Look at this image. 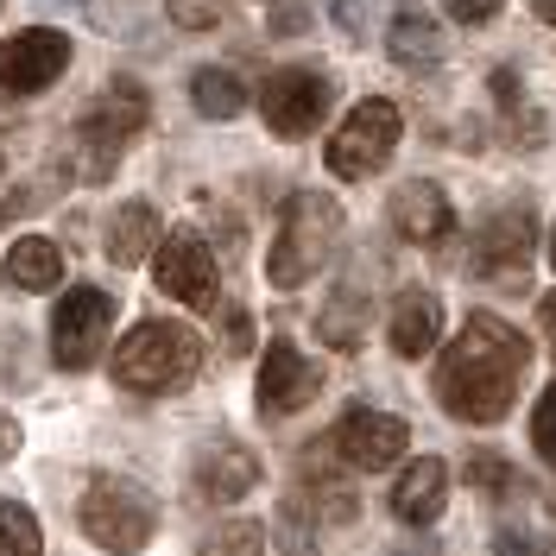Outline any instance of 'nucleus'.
<instances>
[{
	"instance_id": "nucleus-23",
	"label": "nucleus",
	"mask_w": 556,
	"mask_h": 556,
	"mask_svg": "<svg viewBox=\"0 0 556 556\" xmlns=\"http://www.w3.org/2000/svg\"><path fill=\"white\" fill-rule=\"evenodd\" d=\"M0 556H45L33 506H20V500H0Z\"/></svg>"
},
{
	"instance_id": "nucleus-8",
	"label": "nucleus",
	"mask_w": 556,
	"mask_h": 556,
	"mask_svg": "<svg viewBox=\"0 0 556 556\" xmlns=\"http://www.w3.org/2000/svg\"><path fill=\"white\" fill-rule=\"evenodd\" d=\"M392 152H399V108L380 102V96H367V102L342 121V134L329 139V172L336 177H374Z\"/></svg>"
},
{
	"instance_id": "nucleus-16",
	"label": "nucleus",
	"mask_w": 556,
	"mask_h": 556,
	"mask_svg": "<svg viewBox=\"0 0 556 556\" xmlns=\"http://www.w3.org/2000/svg\"><path fill=\"white\" fill-rule=\"evenodd\" d=\"M443 500H450V468H443L437 455H417L412 468L399 475V486H392V513H399V525H430L437 513H443Z\"/></svg>"
},
{
	"instance_id": "nucleus-36",
	"label": "nucleus",
	"mask_w": 556,
	"mask_h": 556,
	"mask_svg": "<svg viewBox=\"0 0 556 556\" xmlns=\"http://www.w3.org/2000/svg\"><path fill=\"white\" fill-rule=\"evenodd\" d=\"M531 13H538V20H551V26H556V0H531Z\"/></svg>"
},
{
	"instance_id": "nucleus-30",
	"label": "nucleus",
	"mask_w": 556,
	"mask_h": 556,
	"mask_svg": "<svg viewBox=\"0 0 556 556\" xmlns=\"http://www.w3.org/2000/svg\"><path fill=\"white\" fill-rule=\"evenodd\" d=\"M443 7H450V20H462V26H486L500 13V0H443Z\"/></svg>"
},
{
	"instance_id": "nucleus-38",
	"label": "nucleus",
	"mask_w": 556,
	"mask_h": 556,
	"mask_svg": "<svg viewBox=\"0 0 556 556\" xmlns=\"http://www.w3.org/2000/svg\"><path fill=\"white\" fill-rule=\"evenodd\" d=\"M551 266H556V235H551Z\"/></svg>"
},
{
	"instance_id": "nucleus-7",
	"label": "nucleus",
	"mask_w": 556,
	"mask_h": 556,
	"mask_svg": "<svg viewBox=\"0 0 556 556\" xmlns=\"http://www.w3.org/2000/svg\"><path fill=\"white\" fill-rule=\"evenodd\" d=\"M159 291H172L190 311H215L222 304V278H215V253L197 228H165L159 235V260H152Z\"/></svg>"
},
{
	"instance_id": "nucleus-1",
	"label": "nucleus",
	"mask_w": 556,
	"mask_h": 556,
	"mask_svg": "<svg viewBox=\"0 0 556 556\" xmlns=\"http://www.w3.org/2000/svg\"><path fill=\"white\" fill-rule=\"evenodd\" d=\"M525 374H531V342L506 316L475 311L437 361V399L462 424H500L513 412Z\"/></svg>"
},
{
	"instance_id": "nucleus-22",
	"label": "nucleus",
	"mask_w": 556,
	"mask_h": 556,
	"mask_svg": "<svg viewBox=\"0 0 556 556\" xmlns=\"http://www.w3.org/2000/svg\"><path fill=\"white\" fill-rule=\"evenodd\" d=\"M146 114H152L146 89L121 76V83H108V96L96 102V114H89V121H96V127H108L114 139H127V134H139V127H146Z\"/></svg>"
},
{
	"instance_id": "nucleus-25",
	"label": "nucleus",
	"mask_w": 556,
	"mask_h": 556,
	"mask_svg": "<svg viewBox=\"0 0 556 556\" xmlns=\"http://www.w3.org/2000/svg\"><path fill=\"white\" fill-rule=\"evenodd\" d=\"M165 20L177 33H215L228 20V0H165Z\"/></svg>"
},
{
	"instance_id": "nucleus-11",
	"label": "nucleus",
	"mask_w": 556,
	"mask_h": 556,
	"mask_svg": "<svg viewBox=\"0 0 556 556\" xmlns=\"http://www.w3.org/2000/svg\"><path fill=\"white\" fill-rule=\"evenodd\" d=\"M253 392H260V412L266 417H291L323 392V367L298 342H266V361H260V386Z\"/></svg>"
},
{
	"instance_id": "nucleus-32",
	"label": "nucleus",
	"mask_w": 556,
	"mask_h": 556,
	"mask_svg": "<svg viewBox=\"0 0 556 556\" xmlns=\"http://www.w3.org/2000/svg\"><path fill=\"white\" fill-rule=\"evenodd\" d=\"M20 443H26V437H20V424L0 412V455H20Z\"/></svg>"
},
{
	"instance_id": "nucleus-35",
	"label": "nucleus",
	"mask_w": 556,
	"mask_h": 556,
	"mask_svg": "<svg viewBox=\"0 0 556 556\" xmlns=\"http://www.w3.org/2000/svg\"><path fill=\"white\" fill-rule=\"evenodd\" d=\"M336 13H342V26H361V0H336Z\"/></svg>"
},
{
	"instance_id": "nucleus-31",
	"label": "nucleus",
	"mask_w": 556,
	"mask_h": 556,
	"mask_svg": "<svg viewBox=\"0 0 556 556\" xmlns=\"http://www.w3.org/2000/svg\"><path fill=\"white\" fill-rule=\"evenodd\" d=\"M493 556H538V538H531V531H513V525H506V531L493 538Z\"/></svg>"
},
{
	"instance_id": "nucleus-13",
	"label": "nucleus",
	"mask_w": 556,
	"mask_h": 556,
	"mask_svg": "<svg viewBox=\"0 0 556 556\" xmlns=\"http://www.w3.org/2000/svg\"><path fill=\"white\" fill-rule=\"evenodd\" d=\"M531 241H538L531 208H500V215L481 228V241H475V273H486V278H519L525 260H531Z\"/></svg>"
},
{
	"instance_id": "nucleus-9",
	"label": "nucleus",
	"mask_w": 556,
	"mask_h": 556,
	"mask_svg": "<svg viewBox=\"0 0 556 556\" xmlns=\"http://www.w3.org/2000/svg\"><path fill=\"white\" fill-rule=\"evenodd\" d=\"M405 443H412L405 417L367 412V405H354V412L329 430V455H336V462H348V468H361V475H380V468H392V462L405 455Z\"/></svg>"
},
{
	"instance_id": "nucleus-27",
	"label": "nucleus",
	"mask_w": 556,
	"mask_h": 556,
	"mask_svg": "<svg viewBox=\"0 0 556 556\" xmlns=\"http://www.w3.org/2000/svg\"><path fill=\"white\" fill-rule=\"evenodd\" d=\"M468 481H475V486H486V500H506V493H525L519 468H506L500 455H475V462H468Z\"/></svg>"
},
{
	"instance_id": "nucleus-3",
	"label": "nucleus",
	"mask_w": 556,
	"mask_h": 556,
	"mask_svg": "<svg viewBox=\"0 0 556 556\" xmlns=\"http://www.w3.org/2000/svg\"><path fill=\"white\" fill-rule=\"evenodd\" d=\"M342 241V208L329 203L323 190H298L285 203V222H278V241L266 253V278L278 291H298L304 278H316V266L336 253Z\"/></svg>"
},
{
	"instance_id": "nucleus-6",
	"label": "nucleus",
	"mask_w": 556,
	"mask_h": 556,
	"mask_svg": "<svg viewBox=\"0 0 556 556\" xmlns=\"http://www.w3.org/2000/svg\"><path fill=\"white\" fill-rule=\"evenodd\" d=\"M108 329H114V298L96 291V285H70L58 298V311H51V354H58V367H70V374L96 367Z\"/></svg>"
},
{
	"instance_id": "nucleus-10",
	"label": "nucleus",
	"mask_w": 556,
	"mask_h": 556,
	"mask_svg": "<svg viewBox=\"0 0 556 556\" xmlns=\"http://www.w3.org/2000/svg\"><path fill=\"white\" fill-rule=\"evenodd\" d=\"M70 70V38L51 26H26L0 45V96H38Z\"/></svg>"
},
{
	"instance_id": "nucleus-34",
	"label": "nucleus",
	"mask_w": 556,
	"mask_h": 556,
	"mask_svg": "<svg viewBox=\"0 0 556 556\" xmlns=\"http://www.w3.org/2000/svg\"><path fill=\"white\" fill-rule=\"evenodd\" d=\"M538 323H544V336L556 342V291H544V304H538Z\"/></svg>"
},
{
	"instance_id": "nucleus-17",
	"label": "nucleus",
	"mask_w": 556,
	"mask_h": 556,
	"mask_svg": "<svg viewBox=\"0 0 556 556\" xmlns=\"http://www.w3.org/2000/svg\"><path fill=\"white\" fill-rule=\"evenodd\" d=\"M64 278V247L45 241V235H20L13 253L0 260V285L7 291H51Z\"/></svg>"
},
{
	"instance_id": "nucleus-37",
	"label": "nucleus",
	"mask_w": 556,
	"mask_h": 556,
	"mask_svg": "<svg viewBox=\"0 0 556 556\" xmlns=\"http://www.w3.org/2000/svg\"><path fill=\"white\" fill-rule=\"evenodd\" d=\"M392 556H437V551H430V544H417V551H392Z\"/></svg>"
},
{
	"instance_id": "nucleus-4",
	"label": "nucleus",
	"mask_w": 556,
	"mask_h": 556,
	"mask_svg": "<svg viewBox=\"0 0 556 556\" xmlns=\"http://www.w3.org/2000/svg\"><path fill=\"white\" fill-rule=\"evenodd\" d=\"M152 525H159V506L152 493L127 475H96L89 493H83V538L108 556H134L152 544Z\"/></svg>"
},
{
	"instance_id": "nucleus-21",
	"label": "nucleus",
	"mask_w": 556,
	"mask_h": 556,
	"mask_svg": "<svg viewBox=\"0 0 556 556\" xmlns=\"http://www.w3.org/2000/svg\"><path fill=\"white\" fill-rule=\"evenodd\" d=\"M190 102H197V114H208V121H235V114L247 108V89H241L235 70L203 64L197 76H190Z\"/></svg>"
},
{
	"instance_id": "nucleus-2",
	"label": "nucleus",
	"mask_w": 556,
	"mask_h": 556,
	"mask_svg": "<svg viewBox=\"0 0 556 556\" xmlns=\"http://www.w3.org/2000/svg\"><path fill=\"white\" fill-rule=\"evenodd\" d=\"M197 367H203V342H197V329H190V323H165V316L134 323L127 342L114 348V380L127 386V392H146V399L177 392Z\"/></svg>"
},
{
	"instance_id": "nucleus-18",
	"label": "nucleus",
	"mask_w": 556,
	"mask_h": 556,
	"mask_svg": "<svg viewBox=\"0 0 556 556\" xmlns=\"http://www.w3.org/2000/svg\"><path fill=\"white\" fill-rule=\"evenodd\" d=\"M159 235H165V228H159V215H152L146 203H121L114 215H108V241H102V253L114 260V266H139V260L159 247Z\"/></svg>"
},
{
	"instance_id": "nucleus-15",
	"label": "nucleus",
	"mask_w": 556,
	"mask_h": 556,
	"mask_svg": "<svg viewBox=\"0 0 556 556\" xmlns=\"http://www.w3.org/2000/svg\"><path fill=\"white\" fill-rule=\"evenodd\" d=\"M443 342V304H437V291H424V285H405L399 298H392V348L417 361V354H430V348Z\"/></svg>"
},
{
	"instance_id": "nucleus-28",
	"label": "nucleus",
	"mask_w": 556,
	"mask_h": 556,
	"mask_svg": "<svg viewBox=\"0 0 556 556\" xmlns=\"http://www.w3.org/2000/svg\"><path fill=\"white\" fill-rule=\"evenodd\" d=\"M203 556H266V531L260 525H228L222 538H208Z\"/></svg>"
},
{
	"instance_id": "nucleus-19",
	"label": "nucleus",
	"mask_w": 556,
	"mask_h": 556,
	"mask_svg": "<svg viewBox=\"0 0 556 556\" xmlns=\"http://www.w3.org/2000/svg\"><path fill=\"white\" fill-rule=\"evenodd\" d=\"M316 336L336 354H354V348L367 342V291H354V285L329 291V304L316 311Z\"/></svg>"
},
{
	"instance_id": "nucleus-5",
	"label": "nucleus",
	"mask_w": 556,
	"mask_h": 556,
	"mask_svg": "<svg viewBox=\"0 0 556 556\" xmlns=\"http://www.w3.org/2000/svg\"><path fill=\"white\" fill-rule=\"evenodd\" d=\"M336 102V83H329V70L316 64H285L266 76V89H260V114H266V127L285 139H304L316 134V121L329 114Z\"/></svg>"
},
{
	"instance_id": "nucleus-33",
	"label": "nucleus",
	"mask_w": 556,
	"mask_h": 556,
	"mask_svg": "<svg viewBox=\"0 0 556 556\" xmlns=\"http://www.w3.org/2000/svg\"><path fill=\"white\" fill-rule=\"evenodd\" d=\"M33 203H45V197H7V203H0V228H7L13 215H26V208H33Z\"/></svg>"
},
{
	"instance_id": "nucleus-26",
	"label": "nucleus",
	"mask_w": 556,
	"mask_h": 556,
	"mask_svg": "<svg viewBox=\"0 0 556 556\" xmlns=\"http://www.w3.org/2000/svg\"><path fill=\"white\" fill-rule=\"evenodd\" d=\"M304 481H311V506L323 500V513H329V519H354V493H348V481L323 475L311 455H304Z\"/></svg>"
},
{
	"instance_id": "nucleus-20",
	"label": "nucleus",
	"mask_w": 556,
	"mask_h": 556,
	"mask_svg": "<svg viewBox=\"0 0 556 556\" xmlns=\"http://www.w3.org/2000/svg\"><path fill=\"white\" fill-rule=\"evenodd\" d=\"M386 45H392V58H399V64H437V58H443V26H437L424 7H399Z\"/></svg>"
},
{
	"instance_id": "nucleus-14",
	"label": "nucleus",
	"mask_w": 556,
	"mask_h": 556,
	"mask_svg": "<svg viewBox=\"0 0 556 556\" xmlns=\"http://www.w3.org/2000/svg\"><path fill=\"white\" fill-rule=\"evenodd\" d=\"M260 486V455L241 450V443H208L203 462H197V493L215 500V506H228V500H241Z\"/></svg>"
},
{
	"instance_id": "nucleus-12",
	"label": "nucleus",
	"mask_w": 556,
	"mask_h": 556,
	"mask_svg": "<svg viewBox=\"0 0 556 556\" xmlns=\"http://www.w3.org/2000/svg\"><path fill=\"white\" fill-rule=\"evenodd\" d=\"M392 228H399V241H412V247L450 241L455 208H450V197H443V184H430V177L399 184V190H392Z\"/></svg>"
},
{
	"instance_id": "nucleus-29",
	"label": "nucleus",
	"mask_w": 556,
	"mask_h": 556,
	"mask_svg": "<svg viewBox=\"0 0 556 556\" xmlns=\"http://www.w3.org/2000/svg\"><path fill=\"white\" fill-rule=\"evenodd\" d=\"M531 443H538V455L551 462V475H556V386L538 399V412H531Z\"/></svg>"
},
{
	"instance_id": "nucleus-24",
	"label": "nucleus",
	"mask_w": 556,
	"mask_h": 556,
	"mask_svg": "<svg viewBox=\"0 0 556 556\" xmlns=\"http://www.w3.org/2000/svg\"><path fill=\"white\" fill-rule=\"evenodd\" d=\"M70 146L83 152V177H108L114 165H121V146H127V139H114L108 127H96V121H83Z\"/></svg>"
},
{
	"instance_id": "nucleus-39",
	"label": "nucleus",
	"mask_w": 556,
	"mask_h": 556,
	"mask_svg": "<svg viewBox=\"0 0 556 556\" xmlns=\"http://www.w3.org/2000/svg\"><path fill=\"white\" fill-rule=\"evenodd\" d=\"M0 172H7V159H0Z\"/></svg>"
}]
</instances>
